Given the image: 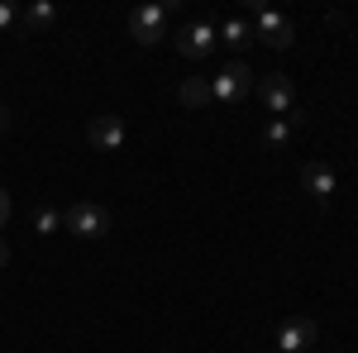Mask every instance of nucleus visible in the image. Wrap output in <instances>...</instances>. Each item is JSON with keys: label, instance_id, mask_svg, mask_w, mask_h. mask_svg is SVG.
I'll use <instances>...</instances> for the list:
<instances>
[{"label": "nucleus", "instance_id": "1a4fd4ad", "mask_svg": "<svg viewBox=\"0 0 358 353\" xmlns=\"http://www.w3.org/2000/svg\"><path fill=\"white\" fill-rule=\"evenodd\" d=\"M301 187L310 191L320 206H325L334 191H339V172H334L330 163H306V167H301Z\"/></svg>", "mask_w": 358, "mask_h": 353}, {"label": "nucleus", "instance_id": "20e7f679", "mask_svg": "<svg viewBox=\"0 0 358 353\" xmlns=\"http://www.w3.org/2000/svg\"><path fill=\"white\" fill-rule=\"evenodd\" d=\"M253 24H258V38L268 43V48H292V38H296V24L287 20V15H277L273 5H263V0H253Z\"/></svg>", "mask_w": 358, "mask_h": 353}, {"label": "nucleus", "instance_id": "7ed1b4c3", "mask_svg": "<svg viewBox=\"0 0 358 353\" xmlns=\"http://www.w3.org/2000/svg\"><path fill=\"white\" fill-rule=\"evenodd\" d=\"M253 91H258V101L268 106L273 120H282V115H292V110H296V86H292L287 72H268V77H258Z\"/></svg>", "mask_w": 358, "mask_h": 353}, {"label": "nucleus", "instance_id": "dca6fc26", "mask_svg": "<svg viewBox=\"0 0 358 353\" xmlns=\"http://www.w3.org/2000/svg\"><path fill=\"white\" fill-rule=\"evenodd\" d=\"M5 219H10V191H0V229H5Z\"/></svg>", "mask_w": 358, "mask_h": 353}, {"label": "nucleus", "instance_id": "a211bd4d", "mask_svg": "<svg viewBox=\"0 0 358 353\" xmlns=\"http://www.w3.org/2000/svg\"><path fill=\"white\" fill-rule=\"evenodd\" d=\"M5 263H10V248H5V239H0V268H5Z\"/></svg>", "mask_w": 358, "mask_h": 353}, {"label": "nucleus", "instance_id": "6e6552de", "mask_svg": "<svg viewBox=\"0 0 358 353\" xmlns=\"http://www.w3.org/2000/svg\"><path fill=\"white\" fill-rule=\"evenodd\" d=\"M320 339V329H315V320H306V315H296V320H287V325L277 329V353H301L310 349Z\"/></svg>", "mask_w": 358, "mask_h": 353}, {"label": "nucleus", "instance_id": "423d86ee", "mask_svg": "<svg viewBox=\"0 0 358 353\" xmlns=\"http://www.w3.org/2000/svg\"><path fill=\"white\" fill-rule=\"evenodd\" d=\"M220 43V34H215V24L210 20H192V24H182V34H177V53L182 57H206L210 48Z\"/></svg>", "mask_w": 358, "mask_h": 353}, {"label": "nucleus", "instance_id": "ddd939ff", "mask_svg": "<svg viewBox=\"0 0 358 353\" xmlns=\"http://www.w3.org/2000/svg\"><path fill=\"white\" fill-rule=\"evenodd\" d=\"M292 134H296V129H292L287 120H268V129H263V143H268L273 153H282V148L292 143Z\"/></svg>", "mask_w": 358, "mask_h": 353}, {"label": "nucleus", "instance_id": "f257e3e1", "mask_svg": "<svg viewBox=\"0 0 358 353\" xmlns=\"http://www.w3.org/2000/svg\"><path fill=\"white\" fill-rule=\"evenodd\" d=\"M62 229L77 234V239H106V234L115 229V219H110L106 206H96V201H77V206L62 210Z\"/></svg>", "mask_w": 358, "mask_h": 353}, {"label": "nucleus", "instance_id": "4468645a", "mask_svg": "<svg viewBox=\"0 0 358 353\" xmlns=\"http://www.w3.org/2000/svg\"><path fill=\"white\" fill-rule=\"evenodd\" d=\"M57 224H62V215H57L53 206H38V210H34V229H38V234H53Z\"/></svg>", "mask_w": 358, "mask_h": 353}, {"label": "nucleus", "instance_id": "39448f33", "mask_svg": "<svg viewBox=\"0 0 358 353\" xmlns=\"http://www.w3.org/2000/svg\"><path fill=\"white\" fill-rule=\"evenodd\" d=\"M253 82H258V77L248 72V62H229L220 77L210 82V96H215V101H224V106H239L248 91H253Z\"/></svg>", "mask_w": 358, "mask_h": 353}, {"label": "nucleus", "instance_id": "0eeeda50", "mask_svg": "<svg viewBox=\"0 0 358 353\" xmlns=\"http://www.w3.org/2000/svg\"><path fill=\"white\" fill-rule=\"evenodd\" d=\"M86 138H91V148H101V153H120L124 138H129V129H124L120 115H96L91 129H86Z\"/></svg>", "mask_w": 358, "mask_h": 353}, {"label": "nucleus", "instance_id": "9d476101", "mask_svg": "<svg viewBox=\"0 0 358 353\" xmlns=\"http://www.w3.org/2000/svg\"><path fill=\"white\" fill-rule=\"evenodd\" d=\"M177 101H182L187 110L215 106V96H210V82H206V77H187V82H182V91H177Z\"/></svg>", "mask_w": 358, "mask_h": 353}, {"label": "nucleus", "instance_id": "f3484780", "mask_svg": "<svg viewBox=\"0 0 358 353\" xmlns=\"http://www.w3.org/2000/svg\"><path fill=\"white\" fill-rule=\"evenodd\" d=\"M5 129H10V110L0 106V134H5Z\"/></svg>", "mask_w": 358, "mask_h": 353}, {"label": "nucleus", "instance_id": "f8f14e48", "mask_svg": "<svg viewBox=\"0 0 358 353\" xmlns=\"http://www.w3.org/2000/svg\"><path fill=\"white\" fill-rule=\"evenodd\" d=\"M215 34H220L229 48H248V43H253V29H248L244 20H224V24H215Z\"/></svg>", "mask_w": 358, "mask_h": 353}, {"label": "nucleus", "instance_id": "9b49d317", "mask_svg": "<svg viewBox=\"0 0 358 353\" xmlns=\"http://www.w3.org/2000/svg\"><path fill=\"white\" fill-rule=\"evenodd\" d=\"M53 20H57V10L48 5V0H34V5H29L24 15H20V24H24L29 34H38V29H48Z\"/></svg>", "mask_w": 358, "mask_h": 353}, {"label": "nucleus", "instance_id": "2eb2a0df", "mask_svg": "<svg viewBox=\"0 0 358 353\" xmlns=\"http://www.w3.org/2000/svg\"><path fill=\"white\" fill-rule=\"evenodd\" d=\"M15 24H20V10H15L10 0H0V34H5V29H15Z\"/></svg>", "mask_w": 358, "mask_h": 353}, {"label": "nucleus", "instance_id": "f03ea898", "mask_svg": "<svg viewBox=\"0 0 358 353\" xmlns=\"http://www.w3.org/2000/svg\"><path fill=\"white\" fill-rule=\"evenodd\" d=\"M177 5L163 0V5H138L134 15H129V38L143 43V48H153V43H163L167 38V15H172Z\"/></svg>", "mask_w": 358, "mask_h": 353}]
</instances>
